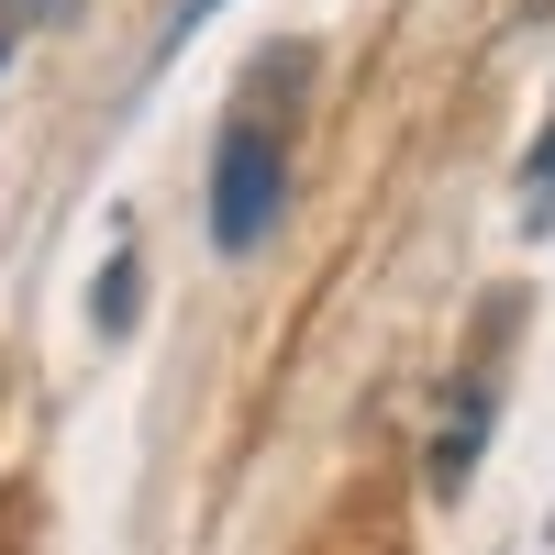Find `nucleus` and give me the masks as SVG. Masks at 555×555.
<instances>
[{"label":"nucleus","mask_w":555,"mask_h":555,"mask_svg":"<svg viewBox=\"0 0 555 555\" xmlns=\"http://www.w3.org/2000/svg\"><path fill=\"white\" fill-rule=\"evenodd\" d=\"M278 201H289V145H278L267 122H222V156H211V245L222 256H256Z\"/></svg>","instance_id":"nucleus-1"},{"label":"nucleus","mask_w":555,"mask_h":555,"mask_svg":"<svg viewBox=\"0 0 555 555\" xmlns=\"http://www.w3.org/2000/svg\"><path fill=\"white\" fill-rule=\"evenodd\" d=\"M478 444H489V400H478V389H455V423L434 434V489H444V500L478 478Z\"/></svg>","instance_id":"nucleus-2"},{"label":"nucleus","mask_w":555,"mask_h":555,"mask_svg":"<svg viewBox=\"0 0 555 555\" xmlns=\"http://www.w3.org/2000/svg\"><path fill=\"white\" fill-rule=\"evenodd\" d=\"M522 201H555V122H544V145L522 156Z\"/></svg>","instance_id":"nucleus-3"},{"label":"nucleus","mask_w":555,"mask_h":555,"mask_svg":"<svg viewBox=\"0 0 555 555\" xmlns=\"http://www.w3.org/2000/svg\"><path fill=\"white\" fill-rule=\"evenodd\" d=\"M222 12V0H178V12H167V44H190V23H211Z\"/></svg>","instance_id":"nucleus-4"},{"label":"nucleus","mask_w":555,"mask_h":555,"mask_svg":"<svg viewBox=\"0 0 555 555\" xmlns=\"http://www.w3.org/2000/svg\"><path fill=\"white\" fill-rule=\"evenodd\" d=\"M0 67H12V34H0Z\"/></svg>","instance_id":"nucleus-5"},{"label":"nucleus","mask_w":555,"mask_h":555,"mask_svg":"<svg viewBox=\"0 0 555 555\" xmlns=\"http://www.w3.org/2000/svg\"><path fill=\"white\" fill-rule=\"evenodd\" d=\"M0 555H12V522H0Z\"/></svg>","instance_id":"nucleus-6"}]
</instances>
